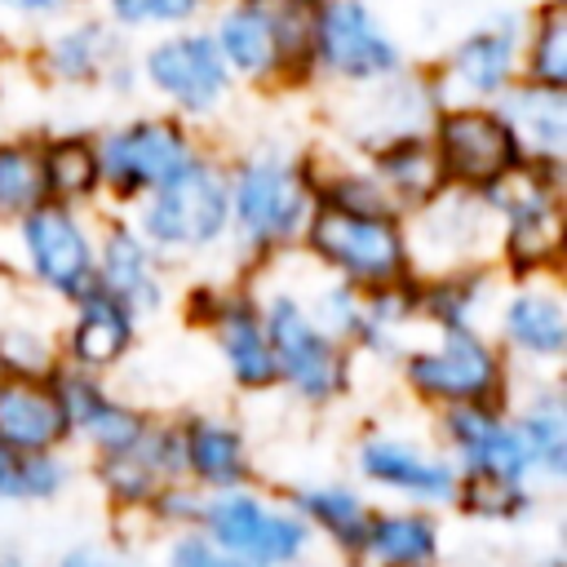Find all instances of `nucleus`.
I'll return each instance as SVG.
<instances>
[{"instance_id": "f257e3e1", "label": "nucleus", "mask_w": 567, "mask_h": 567, "mask_svg": "<svg viewBox=\"0 0 567 567\" xmlns=\"http://www.w3.org/2000/svg\"><path fill=\"white\" fill-rule=\"evenodd\" d=\"M213 40L235 80L292 84L310 75V4L297 0H221Z\"/></svg>"}, {"instance_id": "f03ea898", "label": "nucleus", "mask_w": 567, "mask_h": 567, "mask_svg": "<svg viewBox=\"0 0 567 567\" xmlns=\"http://www.w3.org/2000/svg\"><path fill=\"white\" fill-rule=\"evenodd\" d=\"M403 66L399 35L368 0H319L310 9V75L359 89Z\"/></svg>"}, {"instance_id": "7ed1b4c3", "label": "nucleus", "mask_w": 567, "mask_h": 567, "mask_svg": "<svg viewBox=\"0 0 567 567\" xmlns=\"http://www.w3.org/2000/svg\"><path fill=\"white\" fill-rule=\"evenodd\" d=\"M137 75L151 84V93H159L182 115H213L235 93V75L226 66L213 31L208 27H195V22L190 27L159 31L142 49Z\"/></svg>"}, {"instance_id": "20e7f679", "label": "nucleus", "mask_w": 567, "mask_h": 567, "mask_svg": "<svg viewBox=\"0 0 567 567\" xmlns=\"http://www.w3.org/2000/svg\"><path fill=\"white\" fill-rule=\"evenodd\" d=\"M226 195H230V217L239 221L244 239H252V244L292 239L315 208L301 164H292L275 151L248 155L235 168V177L226 182Z\"/></svg>"}, {"instance_id": "39448f33", "label": "nucleus", "mask_w": 567, "mask_h": 567, "mask_svg": "<svg viewBox=\"0 0 567 567\" xmlns=\"http://www.w3.org/2000/svg\"><path fill=\"white\" fill-rule=\"evenodd\" d=\"M40 71L53 84H71V89H120L128 93L142 75L137 62L124 49V31L115 22H106L102 13H66L58 22H49L44 40H40Z\"/></svg>"}, {"instance_id": "423d86ee", "label": "nucleus", "mask_w": 567, "mask_h": 567, "mask_svg": "<svg viewBox=\"0 0 567 567\" xmlns=\"http://www.w3.org/2000/svg\"><path fill=\"white\" fill-rule=\"evenodd\" d=\"M306 226H310V248L323 261H332L341 275L359 284H394L403 275L408 248L390 213H363V208L319 199Z\"/></svg>"}, {"instance_id": "0eeeda50", "label": "nucleus", "mask_w": 567, "mask_h": 567, "mask_svg": "<svg viewBox=\"0 0 567 567\" xmlns=\"http://www.w3.org/2000/svg\"><path fill=\"white\" fill-rule=\"evenodd\" d=\"M430 142L443 164V177L465 190L492 186L501 173H509L523 159L509 124L501 120V111L492 102H443L434 111Z\"/></svg>"}, {"instance_id": "6e6552de", "label": "nucleus", "mask_w": 567, "mask_h": 567, "mask_svg": "<svg viewBox=\"0 0 567 567\" xmlns=\"http://www.w3.org/2000/svg\"><path fill=\"white\" fill-rule=\"evenodd\" d=\"M146 195L151 199L142 208V230H146V239L168 244V248H204L230 221L226 177L199 155Z\"/></svg>"}, {"instance_id": "1a4fd4ad", "label": "nucleus", "mask_w": 567, "mask_h": 567, "mask_svg": "<svg viewBox=\"0 0 567 567\" xmlns=\"http://www.w3.org/2000/svg\"><path fill=\"white\" fill-rule=\"evenodd\" d=\"M97 173L120 195H142L168 182L182 164L195 159L190 133L177 115H137L111 128L97 146Z\"/></svg>"}, {"instance_id": "9d476101", "label": "nucleus", "mask_w": 567, "mask_h": 567, "mask_svg": "<svg viewBox=\"0 0 567 567\" xmlns=\"http://www.w3.org/2000/svg\"><path fill=\"white\" fill-rule=\"evenodd\" d=\"M523 22L527 13L501 9L487 22L470 27L443 58L439 71V93H456L461 102H496L514 80H518V44H523Z\"/></svg>"}, {"instance_id": "9b49d317", "label": "nucleus", "mask_w": 567, "mask_h": 567, "mask_svg": "<svg viewBox=\"0 0 567 567\" xmlns=\"http://www.w3.org/2000/svg\"><path fill=\"white\" fill-rule=\"evenodd\" d=\"M266 341L275 354L279 377H288L306 399H328L346 385V368L341 354L332 350V341L301 315V306L292 297H279L266 315Z\"/></svg>"}, {"instance_id": "f8f14e48", "label": "nucleus", "mask_w": 567, "mask_h": 567, "mask_svg": "<svg viewBox=\"0 0 567 567\" xmlns=\"http://www.w3.org/2000/svg\"><path fill=\"white\" fill-rule=\"evenodd\" d=\"M199 518L208 523L213 545H221L226 554H239L248 563H261V567L288 563L306 545V527L297 518L270 514L252 496H221V501L204 505Z\"/></svg>"}, {"instance_id": "ddd939ff", "label": "nucleus", "mask_w": 567, "mask_h": 567, "mask_svg": "<svg viewBox=\"0 0 567 567\" xmlns=\"http://www.w3.org/2000/svg\"><path fill=\"white\" fill-rule=\"evenodd\" d=\"M22 244L44 284H53L66 297H84L93 279V248L80 230V221L62 204H35L22 213Z\"/></svg>"}, {"instance_id": "4468645a", "label": "nucleus", "mask_w": 567, "mask_h": 567, "mask_svg": "<svg viewBox=\"0 0 567 567\" xmlns=\"http://www.w3.org/2000/svg\"><path fill=\"white\" fill-rule=\"evenodd\" d=\"M408 377L416 390L434 394V399H456V403H483L496 381H501V368L492 359V350L465 332L461 323H447L443 332V346L430 350V354H416L408 363Z\"/></svg>"}, {"instance_id": "2eb2a0df", "label": "nucleus", "mask_w": 567, "mask_h": 567, "mask_svg": "<svg viewBox=\"0 0 567 567\" xmlns=\"http://www.w3.org/2000/svg\"><path fill=\"white\" fill-rule=\"evenodd\" d=\"M492 106L509 124L523 159H536V164L563 159V151H567V89L514 80Z\"/></svg>"}, {"instance_id": "dca6fc26", "label": "nucleus", "mask_w": 567, "mask_h": 567, "mask_svg": "<svg viewBox=\"0 0 567 567\" xmlns=\"http://www.w3.org/2000/svg\"><path fill=\"white\" fill-rule=\"evenodd\" d=\"M452 439L461 443V452L470 456V474H492L505 483H518L532 470V456L518 439V430L501 425L483 403H461L447 416Z\"/></svg>"}, {"instance_id": "f3484780", "label": "nucleus", "mask_w": 567, "mask_h": 567, "mask_svg": "<svg viewBox=\"0 0 567 567\" xmlns=\"http://www.w3.org/2000/svg\"><path fill=\"white\" fill-rule=\"evenodd\" d=\"M372 177L399 204H430L447 186L443 164L434 155V142L425 133H403V137L381 142L372 151Z\"/></svg>"}, {"instance_id": "a211bd4d", "label": "nucleus", "mask_w": 567, "mask_h": 567, "mask_svg": "<svg viewBox=\"0 0 567 567\" xmlns=\"http://www.w3.org/2000/svg\"><path fill=\"white\" fill-rule=\"evenodd\" d=\"M66 434V416L53 390L35 385V377L0 381V443L22 452H44Z\"/></svg>"}, {"instance_id": "6ab92c4d", "label": "nucleus", "mask_w": 567, "mask_h": 567, "mask_svg": "<svg viewBox=\"0 0 567 567\" xmlns=\"http://www.w3.org/2000/svg\"><path fill=\"white\" fill-rule=\"evenodd\" d=\"M53 394H58V403H62L66 425H84L89 439L102 443L106 452H124V447H133V443L146 434V425H142L137 412L111 403V399H106L93 381H84V377H62Z\"/></svg>"}, {"instance_id": "aec40b11", "label": "nucleus", "mask_w": 567, "mask_h": 567, "mask_svg": "<svg viewBox=\"0 0 567 567\" xmlns=\"http://www.w3.org/2000/svg\"><path fill=\"white\" fill-rule=\"evenodd\" d=\"M518 80L567 89V0H540L523 22Z\"/></svg>"}, {"instance_id": "412c9836", "label": "nucleus", "mask_w": 567, "mask_h": 567, "mask_svg": "<svg viewBox=\"0 0 567 567\" xmlns=\"http://www.w3.org/2000/svg\"><path fill=\"white\" fill-rule=\"evenodd\" d=\"M213 323H217V341H221V350H226L230 372L239 377V385H270L279 377L275 354H270V341H266V323L252 315V306H244V301L217 306L213 310Z\"/></svg>"}, {"instance_id": "4be33fe9", "label": "nucleus", "mask_w": 567, "mask_h": 567, "mask_svg": "<svg viewBox=\"0 0 567 567\" xmlns=\"http://www.w3.org/2000/svg\"><path fill=\"white\" fill-rule=\"evenodd\" d=\"M363 474L377 478V483L403 487L412 496H434V501H443V496L456 492V474L443 461L421 456V452H412L403 443H385V439H377V443L363 447Z\"/></svg>"}, {"instance_id": "5701e85b", "label": "nucleus", "mask_w": 567, "mask_h": 567, "mask_svg": "<svg viewBox=\"0 0 567 567\" xmlns=\"http://www.w3.org/2000/svg\"><path fill=\"white\" fill-rule=\"evenodd\" d=\"M128 337H133L128 306L115 301L106 288L93 284V288L80 297V323H75V337H71L75 359H80V363H93V368L115 363V359L124 354Z\"/></svg>"}, {"instance_id": "b1692460", "label": "nucleus", "mask_w": 567, "mask_h": 567, "mask_svg": "<svg viewBox=\"0 0 567 567\" xmlns=\"http://www.w3.org/2000/svg\"><path fill=\"white\" fill-rule=\"evenodd\" d=\"M97 288H106L115 301H124L128 310H146L159 301L155 275H151V257L142 248V239L128 226H115L102 244V270H97Z\"/></svg>"}, {"instance_id": "393cba45", "label": "nucleus", "mask_w": 567, "mask_h": 567, "mask_svg": "<svg viewBox=\"0 0 567 567\" xmlns=\"http://www.w3.org/2000/svg\"><path fill=\"white\" fill-rule=\"evenodd\" d=\"M182 456H186V465L204 483H217V487L239 483L244 470H248L239 434L226 430V425H217V421H190L186 434H182Z\"/></svg>"}, {"instance_id": "a878e982", "label": "nucleus", "mask_w": 567, "mask_h": 567, "mask_svg": "<svg viewBox=\"0 0 567 567\" xmlns=\"http://www.w3.org/2000/svg\"><path fill=\"white\" fill-rule=\"evenodd\" d=\"M363 549L381 563V567H421L434 558V523L430 518H372Z\"/></svg>"}, {"instance_id": "bb28decb", "label": "nucleus", "mask_w": 567, "mask_h": 567, "mask_svg": "<svg viewBox=\"0 0 567 567\" xmlns=\"http://www.w3.org/2000/svg\"><path fill=\"white\" fill-rule=\"evenodd\" d=\"M40 164H44V190L58 199H84L89 190L102 186L97 151L89 137H58L40 146Z\"/></svg>"}, {"instance_id": "cd10ccee", "label": "nucleus", "mask_w": 567, "mask_h": 567, "mask_svg": "<svg viewBox=\"0 0 567 567\" xmlns=\"http://www.w3.org/2000/svg\"><path fill=\"white\" fill-rule=\"evenodd\" d=\"M505 328L532 354H558L563 341H567L563 306L549 292H523V297H514V306L505 310Z\"/></svg>"}, {"instance_id": "c85d7f7f", "label": "nucleus", "mask_w": 567, "mask_h": 567, "mask_svg": "<svg viewBox=\"0 0 567 567\" xmlns=\"http://www.w3.org/2000/svg\"><path fill=\"white\" fill-rule=\"evenodd\" d=\"M102 4V18L115 22L124 35H159V31H173V27H190L199 22L217 0H97Z\"/></svg>"}, {"instance_id": "c756f323", "label": "nucleus", "mask_w": 567, "mask_h": 567, "mask_svg": "<svg viewBox=\"0 0 567 567\" xmlns=\"http://www.w3.org/2000/svg\"><path fill=\"white\" fill-rule=\"evenodd\" d=\"M44 164L31 142H0V217H22L44 204Z\"/></svg>"}, {"instance_id": "7c9ffc66", "label": "nucleus", "mask_w": 567, "mask_h": 567, "mask_svg": "<svg viewBox=\"0 0 567 567\" xmlns=\"http://www.w3.org/2000/svg\"><path fill=\"white\" fill-rule=\"evenodd\" d=\"M297 505L315 523H323L341 545L363 549V536H368V523L372 518L363 514V505H359L354 492H341V487H306V492H297Z\"/></svg>"}, {"instance_id": "2f4dec72", "label": "nucleus", "mask_w": 567, "mask_h": 567, "mask_svg": "<svg viewBox=\"0 0 567 567\" xmlns=\"http://www.w3.org/2000/svg\"><path fill=\"white\" fill-rule=\"evenodd\" d=\"M518 439L532 456V465H545L549 474H563L567 470V416H563V403L554 394H545L518 425Z\"/></svg>"}, {"instance_id": "473e14b6", "label": "nucleus", "mask_w": 567, "mask_h": 567, "mask_svg": "<svg viewBox=\"0 0 567 567\" xmlns=\"http://www.w3.org/2000/svg\"><path fill=\"white\" fill-rule=\"evenodd\" d=\"M62 465L49 461L44 452H22L0 443V496L9 501H31V496H53L62 487Z\"/></svg>"}, {"instance_id": "72a5a7b5", "label": "nucleus", "mask_w": 567, "mask_h": 567, "mask_svg": "<svg viewBox=\"0 0 567 567\" xmlns=\"http://www.w3.org/2000/svg\"><path fill=\"white\" fill-rule=\"evenodd\" d=\"M461 496H465V509L487 514V518H509V514H518L527 505L518 483H505V478H492V474H470Z\"/></svg>"}, {"instance_id": "f704fd0d", "label": "nucleus", "mask_w": 567, "mask_h": 567, "mask_svg": "<svg viewBox=\"0 0 567 567\" xmlns=\"http://www.w3.org/2000/svg\"><path fill=\"white\" fill-rule=\"evenodd\" d=\"M84 0H0V18L18 27H49L66 13H75Z\"/></svg>"}, {"instance_id": "c9c22d12", "label": "nucleus", "mask_w": 567, "mask_h": 567, "mask_svg": "<svg viewBox=\"0 0 567 567\" xmlns=\"http://www.w3.org/2000/svg\"><path fill=\"white\" fill-rule=\"evenodd\" d=\"M0 363H9L13 377H35V372H44L49 354H44V346H40L35 337H27V332H4V337H0Z\"/></svg>"}, {"instance_id": "e433bc0d", "label": "nucleus", "mask_w": 567, "mask_h": 567, "mask_svg": "<svg viewBox=\"0 0 567 567\" xmlns=\"http://www.w3.org/2000/svg\"><path fill=\"white\" fill-rule=\"evenodd\" d=\"M173 567H261V563H248V558H239V554H221V549H213L208 540L186 536V540L173 545Z\"/></svg>"}, {"instance_id": "4c0bfd02", "label": "nucleus", "mask_w": 567, "mask_h": 567, "mask_svg": "<svg viewBox=\"0 0 567 567\" xmlns=\"http://www.w3.org/2000/svg\"><path fill=\"white\" fill-rule=\"evenodd\" d=\"M62 567H120V563H115V558H106V554L80 549V554H66V558H62Z\"/></svg>"}, {"instance_id": "58836bf2", "label": "nucleus", "mask_w": 567, "mask_h": 567, "mask_svg": "<svg viewBox=\"0 0 567 567\" xmlns=\"http://www.w3.org/2000/svg\"><path fill=\"white\" fill-rule=\"evenodd\" d=\"M4 49H9V31L0 27V58H4Z\"/></svg>"}, {"instance_id": "ea45409f", "label": "nucleus", "mask_w": 567, "mask_h": 567, "mask_svg": "<svg viewBox=\"0 0 567 567\" xmlns=\"http://www.w3.org/2000/svg\"><path fill=\"white\" fill-rule=\"evenodd\" d=\"M297 4H310V9H315V4H319V0H297Z\"/></svg>"}, {"instance_id": "a19ab883", "label": "nucleus", "mask_w": 567, "mask_h": 567, "mask_svg": "<svg viewBox=\"0 0 567 567\" xmlns=\"http://www.w3.org/2000/svg\"><path fill=\"white\" fill-rule=\"evenodd\" d=\"M549 567H558V563H549Z\"/></svg>"}]
</instances>
